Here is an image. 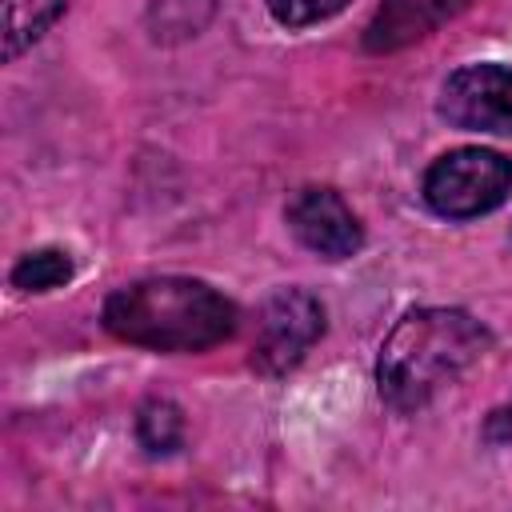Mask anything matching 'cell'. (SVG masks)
<instances>
[{"instance_id": "cell-1", "label": "cell", "mask_w": 512, "mask_h": 512, "mask_svg": "<svg viewBox=\"0 0 512 512\" xmlns=\"http://www.w3.org/2000/svg\"><path fill=\"white\" fill-rule=\"evenodd\" d=\"M492 336L460 308H412L380 344L376 388L388 408L416 412L436 392L456 384L484 352Z\"/></svg>"}, {"instance_id": "cell-11", "label": "cell", "mask_w": 512, "mask_h": 512, "mask_svg": "<svg viewBox=\"0 0 512 512\" xmlns=\"http://www.w3.org/2000/svg\"><path fill=\"white\" fill-rule=\"evenodd\" d=\"M272 20L284 28H308L320 20H332L336 12L348 8V0H264Z\"/></svg>"}, {"instance_id": "cell-8", "label": "cell", "mask_w": 512, "mask_h": 512, "mask_svg": "<svg viewBox=\"0 0 512 512\" xmlns=\"http://www.w3.org/2000/svg\"><path fill=\"white\" fill-rule=\"evenodd\" d=\"M72 0H4V56L16 60L32 48L68 8Z\"/></svg>"}, {"instance_id": "cell-2", "label": "cell", "mask_w": 512, "mask_h": 512, "mask_svg": "<svg viewBox=\"0 0 512 512\" xmlns=\"http://www.w3.org/2000/svg\"><path fill=\"white\" fill-rule=\"evenodd\" d=\"M104 328L152 352H204L236 332V304L192 276H148L104 300Z\"/></svg>"}, {"instance_id": "cell-5", "label": "cell", "mask_w": 512, "mask_h": 512, "mask_svg": "<svg viewBox=\"0 0 512 512\" xmlns=\"http://www.w3.org/2000/svg\"><path fill=\"white\" fill-rule=\"evenodd\" d=\"M440 116L464 132L512 136V64H464L440 88Z\"/></svg>"}, {"instance_id": "cell-10", "label": "cell", "mask_w": 512, "mask_h": 512, "mask_svg": "<svg viewBox=\"0 0 512 512\" xmlns=\"http://www.w3.org/2000/svg\"><path fill=\"white\" fill-rule=\"evenodd\" d=\"M136 436L152 456H168L184 444V412L172 400H148L136 416Z\"/></svg>"}, {"instance_id": "cell-6", "label": "cell", "mask_w": 512, "mask_h": 512, "mask_svg": "<svg viewBox=\"0 0 512 512\" xmlns=\"http://www.w3.org/2000/svg\"><path fill=\"white\" fill-rule=\"evenodd\" d=\"M284 220H288L292 236L320 260H348L364 244V228H360L356 212L344 204V196L336 188H324V184L296 188L284 204Z\"/></svg>"}, {"instance_id": "cell-3", "label": "cell", "mask_w": 512, "mask_h": 512, "mask_svg": "<svg viewBox=\"0 0 512 512\" xmlns=\"http://www.w3.org/2000/svg\"><path fill=\"white\" fill-rule=\"evenodd\" d=\"M424 204L444 220H472L500 208L512 192V160L496 148H452L424 172Z\"/></svg>"}, {"instance_id": "cell-9", "label": "cell", "mask_w": 512, "mask_h": 512, "mask_svg": "<svg viewBox=\"0 0 512 512\" xmlns=\"http://www.w3.org/2000/svg\"><path fill=\"white\" fill-rule=\"evenodd\" d=\"M72 280V256L64 248H36L24 252L12 268V284L20 292H52Z\"/></svg>"}, {"instance_id": "cell-12", "label": "cell", "mask_w": 512, "mask_h": 512, "mask_svg": "<svg viewBox=\"0 0 512 512\" xmlns=\"http://www.w3.org/2000/svg\"><path fill=\"white\" fill-rule=\"evenodd\" d=\"M496 420H500V428H504V440L512 444V404H508V408H504V412H500Z\"/></svg>"}, {"instance_id": "cell-4", "label": "cell", "mask_w": 512, "mask_h": 512, "mask_svg": "<svg viewBox=\"0 0 512 512\" xmlns=\"http://www.w3.org/2000/svg\"><path fill=\"white\" fill-rule=\"evenodd\" d=\"M324 332V304L308 288H276L256 316L252 368L264 376H280L304 360V352Z\"/></svg>"}, {"instance_id": "cell-7", "label": "cell", "mask_w": 512, "mask_h": 512, "mask_svg": "<svg viewBox=\"0 0 512 512\" xmlns=\"http://www.w3.org/2000/svg\"><path fill=\"white\" fill-rule=\"evenodd\" d=\"M464 4L468 0H388V8L368 28V48H376V52L400 48V44L432 32L448 16H456Z\"/></svg>"}]
</instances>
